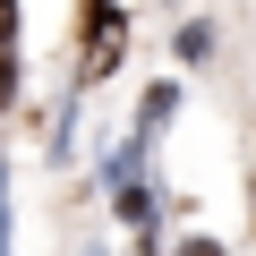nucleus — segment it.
Returning a JSON list of instances; mask_svg holds the SVG:
<instances>
[{
	"label": "nucleus",
	"instance_id": "nucleus-1",
	"mask_svg": "<svg viewBox=\"0 0 256 256\" xmlns=\"http://www.w3.org/2000/svg\"><path fill=\"white\" fill-rule=\"evenodd\" d=\"M9 34H18V9H9V0H0V52H9Z\"/></svg>",
	"mask_w": 256,
	"mask_h": 256
},
{
	"label": "nucleus",
	"instance_id": "nucleus-2",
	"mask_svg": "<svg viewBox=\"0 0 256 256\" xmlns=\"http://www.w3.org/2000/svg\"><path fill=\"white\" fill-rule=\"evenodd\" d=\"M0 239H9V188H0ZM0 256H9V248H0Z\"/></svg>",
	"mask_w": 256,
	"mask_h": 256
},
{
	"label": "nucleus",
	"instance_id": "nucleus-3",
	"mask_svg": "<svg viewBox=\"0 0 256 256\" xmlns=\"http://www.w3.org/2000/svg\"><path fill=\"white\" fill-rule=\"evenodd\" d=\"M0 102H9V52H0Z\"/></svg>",
	"mask_w": 256,
	"mask_h": 256
}]
</instances>
